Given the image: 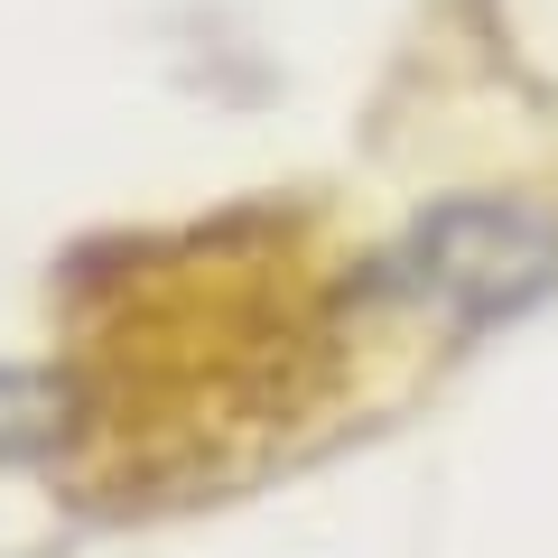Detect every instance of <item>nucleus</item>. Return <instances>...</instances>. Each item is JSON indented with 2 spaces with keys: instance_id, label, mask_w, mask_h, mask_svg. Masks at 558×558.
I'll return each instance as SVG.
<instances>
[{
  "instance_id": "f257e3e1",
  "label": "nucleus",
  "mask_w": 558,
  "mask_h": 558,
  "mask_svg": "<svg viewBox=\"0 0 558 558\" xmlns=\"http://www.w3.org/2000/svg\"><path fill=\"white\" fill-rule=\"evenodd\" d=\"M549 279H558V223L512 205V196L438 205L410 233V252L391 260V289H410L418 307H438L447 326L521 317L531 299H549Z\"/></svg>"
}]
</instances>
